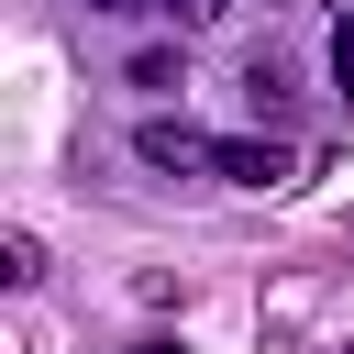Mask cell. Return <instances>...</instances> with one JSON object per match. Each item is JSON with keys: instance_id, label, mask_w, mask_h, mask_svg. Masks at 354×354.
<instances>
[{"instance_id": "1", "label": "cell", "mask_w": 354, "mask_h": 354, "mask_svg": "<svg viewBox=\"0 0 354 354\" xmlns=\"http://www.w3.org/2000/svg\"><path fill=\"white\" fill-rule=\"evenodd\" d=\"M210 177H232V188H288L299 155H288V144H254V133H210Z\"/></svg>"}, {"instance_id": "2", "label": "cell", "mask_w": 354, "mask_h": 354, "mask_svg": "<svg viewBox=\"0 0 354 354\" xmlns=\"http://www.w3.org/2000/svg\"><path fill=\"white\" fill-rule=\"evenodd\" d=\"M0 277H11V288H33V277H44V243H33V232H11V243H0Z\"/></svg>"}, {"instance_id": "3", "label": "cell", "mask_w": 354, "mask_h": 354, "mask_svg": "<svg viewBox=\"0 0 354 354\" xmlns=\"http://www.w3.org/2000/svg\"><path fill=\"white\" fill-rule=\"evenodd\" d=\"M155 11H166V22H177V33H210V22H221V11H232V0H155Z\"/></svg>"}, {"instance_id": "4", "label": "cell", "mask_w": 354, "mask_h": 354, "mask_svg": "<svg viewBox=\"0 0 354 354\" xmlns=\"http://www.w3.org/2000/svg\"><path fill=\"white\" fill-rule=\"evenodd\" d=\"M332 88L354 100V22H332Z\"/></svg>"}, {"instance_id": "5", "label": "cell", "mask_w": 354, "mask_h": 354, "mask_svg": "<svg viewBox=\"0 0 354 354\" xmlns=\"http://www.w3.org/2000/svg\"><path fill=\"white\" fill-rule=\"evenodd\" d=\"M88 11H155V0H88Z\"/></svg>"}]
</instances>
